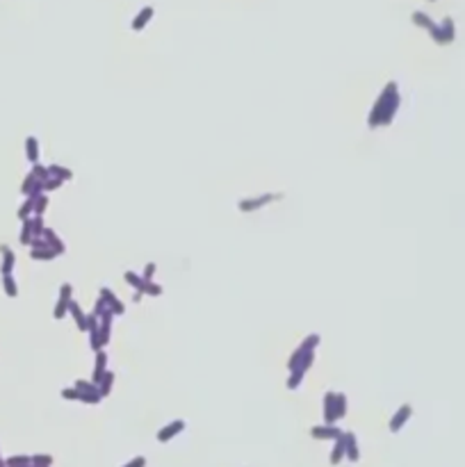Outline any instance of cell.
<instances>
[{
    "label": "cell",
    "mask_w": 465,
    "mask_h": 467,
    "mask_svg": "<svg viewBox=\"0 0 465 467\" xmlns=\"http://www.w3.org/2000/svg\"><path fill=\"white\" fill-rule=\"evenodd\" d=\"M397 107H399V87L397 82H388L383 89L379 98L374 101L370 117H367V123L370 128H379V125H388L397 114Z\"/></svg>",
    "instance_id": "cell-1"
},
{
    "label": "cell",
    "mask_w": 465,
    "mask_h": 467,
    "mask_svg": "<svg viewBox=\"0 0 465 467\" xmlns=\"http://www.w3.org/2000/svg\"><path fill=\"white\" fill-rule=\"evenodd\" d=\"M281 196L283 194H260L255 198H242L237 207H240V212H255V210H262L269 203L281 201Z\"/></svg>",
    "instance_id": "cell-2"
},
{
    "label": "cell",
    "mask_w": 465,
    "mask_h": 467,
    "mask_svg": "<svg viewBox=\"0 0 465 467\" xmlns=\"http://www.w3.org/2000/svg\"><path fill=\"white\" fill-rule=\"evenodd\" d=\"M100 299L105 301V306H107V310H112L114 312V317H119V314H124L126 312V308H124V303L117 299V294H114L110 287H100Z\"/></svg>",
    "instance_id": "cell-3"
},
{
    "label": "cell",
    "mask_w": 465,
    "mask_h": 467,
    "mask_svg": "<svg viewBox=\"0 0 465 467\" xmlns=\"http://www.w3.org/2000/svg\"><path fill=\"white\" fill-rule=\"evenodd\" d=\"M105 369H107V353H105V349H100V351H96V369H94V376H91V381H94L96 385H98L100 376L105 374Z\"/></svg>",
    "instance_id": "cell-4"
},
{
    "label": "cell",
    "mask_w": 465,
    "mask_h": 467,
    "mask_svg": "<svg viewBox=\"0 0 465 467\" xmlns=\"http://www.w3.org/2000/svg\"><path fill=\"white\" fill-rule=\"evenodd\" d=\"M124 280L130 285V287H132V290H137V292H141V294H144V285H146V280L141 278V273L130 272V269H128V272L124 273Z\"/></svg>",
    "instance_id": "cell-5"
},
{
    "label": "cell",
    "mask_w": 465,
    "mask_h": 467,
    "mask_svg": "<svg viewBox=\"0 0 465 467\" xmlns=\"http://www.w3.org/2000/svg\"><path fill=\"white\" fill-rule=\"evenodd\" d=\"M112 383H114V372L112 369H105V374L100 376V381H98V392L103 396H107L110 394V390H112Z\"/></svg>",
    "instance_id": "cell-6"
},
{
    "label": "cell",
    "mask_w": 465,
    "mask_h": 467,
    "mask_svg": "<svg viewBox=\"0 0 465 467\" xmlns=\"http://www.w3.org/2000/svg\"><path fill=\"white\" fill-rule=\"evenodd\" d=\"M151 16H153V7H144V9L137 14L135 21H132V30H135V32H139V30L144 28L148 21H151Z\"/></svg>",
    "instance_id": "cell-7"
},
{
    "label": "cell",
    "mask_w": 465,
    "mask_h": 467,
    "mask_svg": "<svg viewBox=\"0 0 465 467\" xmlns=\"http://www.w3.org/2000/svg\"><path fill=\"white\" fill-rule=\"evenodd\" d=\"M324 410H326V422H336V392H326L324 394Z\"/></svg>",
    "instance_id": "cell-8"
},
{
    "label": "cell",
    "mask_w": 465,
    "mask_h": 467,
    "mask_svg": "<svg viewBox=\"0 0 465 467\" xmlns=\"http://www.w3.org/2000/svg\"><path fill=\"white\" fill-rule=\"evenodd\" d=\"M408 415H411V406H401L399 413H395V417H392V424H390V428H392V431H397V428H399V426L408 420Z\"/></svg>",
    "instance_id": "cell-9"
},
{
    "label": "cell",
    "mask_w": 465,
    "mask_h": 467,
    "mask_svg": "<svg viewBox=\"0 0 465 467\" xmlns=\"http://www.w3.org/2000/svg\"><path fill=\"white\" fill-rule=\"evenodd\" d=\"M183 426H185L183 422H173V424H169L167 428H162V431H160L158 438H160V440H169V438H173V435H176L178 431H183Z\"/></svg>",
    "instance_id": "cell-10"
},
{
    "label": "cell",
    "mask_w": 465,
    "mask_h": 467,
    "mask_svg": "<svg viewBox=\"0 0 465 467\" xmlns=\"http://www.w3.org/2000/svg\"><path fill=\"white\" fill-rule=\"evenodd\" d=\"M30 255H32L35 260H53V258H57V253H55L50 246H46V248H35V251H32Z\"/></svg>",
    "instance_id": "cell-11"
},
{
    "label": "cell",
    "mask_w": 465,
    "mask_h": 467,
    "mask_svg": "<svg viewBox=\"0 0 465 467\" xmlns=\"http://www.w3.org/2000/svg\"><path fill=\"white\" fill-rule=\"evenodd\" d=\"M48 171L53 173L55 178H59V180H71V178H73V171H71V169H64V166H57V164H53Z\"/></svg>",
    "instance_id": "cell-12"
},
{
    "label": "cell",
    "mask_w": 465,
    "mask_h": 467,
    "mask_svg": "<svg viewBox=\"0 0 465 467\" xmlns=\"http://www.w3.org/2000/svg\"><path fill=\"white\" fill-rule=\"evenodd\" d=\"M312 435L315 438H333V435H340L336 428H329V426H315L312 428Z\"/></svg>",
    "instance_id": "cell-13"
},
{
    "label": "cell",
    "mask_w": 465,
    "mask_h": 467,
    "mask_svg": "<svg viewBox=\"0 0 465 467\" xmlns=\"http://www.w3.org/2000/svg\"><path fill=\"white\" fill-rule=\"evenodd\" d=\"M319 347V335L317 333H312V335H308L303 342H301V349L303 351H315Z\"/></svg>",
    "instance_id": "cell-14"
},
{
    "label": "cell",
    "mask_w": 465,
    "mask_h": 467,
    "mask_svg": "<svg viewBox=\"0 0 465 467\" xmlns=\"http://www.w3.org/2000/svg\"><path fill=\"white\" fill-rule=\"evenodd\" d=\"M303 376H306V374L296 372V369H295V372H290V376H288V388H290V390H296V388L301 385V381H303Z\"/></svg>",
    "instance_id": "cell-15"
},
{
    "label": "cell",
    "mask_w": 465,
    "mask_h": 467,
    "mask_svg": "<svg viewBox=\"0 0 465 467\" xmlns=\"http://www.w3.org/2000/svg\"><path fill=\"white\" fill-rule=\"evenodd\" d=\"M344 413H347V396L340 392V394H336V420L342 417Z\"/></svg>",
    "instance_id": "cell-16"
},
{
    "label": "cell",
    "mask_w": 465,
    "mask_h": 467,
    "mask_svg": "<svg viewBox=\"0 0 465 467\" xmlns=\"http://www.w3.org/2000/svg\"><path fill=\"white\" fill-rule=\"evenodd\" d=\"M66 312H69V301H66V299H59L57 308H55V319H64Z\"/></svg>",
    "instance_id": "cell-17"
},
{
    "label": "cell",
    "mask_w": 465,
    "mask_h": 467,
    "mask_svg": "<svg viewBox=\"0 0 465 467\" xmlns=\"http://www.w3.org/2000/svg\"><path fill=\"white\" fill-rule=\"evenodd\" d=\"M303 353H306V351H303V349H301V347H299V349H296L295 353L290 355V360H288V369H290V372H292V369H296V365H299V362H301V358H303Z\"/></svg>",
    "instance_id": "cell-18"
},
{
    "label": "cell",
    "mask_w": 465,
    "mask_h": 467,
    "mask_svg": "<svg viewBox=\"0 0 465 467\" xmlns=\"http://www.w3.org/2000/svg\"><path fill=\"white\" fill-rule=\"evenodd\" d=\"M144 294H148V296H160V294H162V285L153 283V280H148V283L144 285Z\"/></svg>",
    "instance_id": "cell-19"
},
{
    "label": "cell",
    "mask_w": 465,
    "mask_h": 467,
    "mask_svg": "<svg viewBox=\"0 0 465 467\" xmlns=\"http://www.w3.org/2000/svg\"><path fill=\"white\" fill-rule=\"evenodd\" d=\"M28 157L32 162H37V157H39V148H37V139H35V137H30V139H28Z\"/></svg>",
    "instance_id": "cell-20"
},
{
    "label": "cell",
    "mask_w": 465,
    "mask_h": 467,
    "mask_svg": "<svg viewBox=\"0 0 465 467\" xmlns=\"http://www.w3.org/2000/svg\"><path fill=\"white\" fill-rule=\"evenodd\" d=\"M155 272H158V265H155V262H148V265L144 267V272H141V278L148 283V280H153Z\"/></svg>",
    "instance_id": "cell-21"
},
{
    "label": "cell",
    "mask_w": 465,
    "mask_h": 467,
    "mask_svg": "<svg viewBox=\"0 0 465 467\" xmlns=\"http://www.w3.org/2000/svg\"><path fill=\"white\" fill-rule=\"evenodd\" d=\"M71 296H73V285H71V283H64L62 287H59V299H66V301H71Z\"/></svg>",
    "instance_id": "cell-22"
},
{
    "label": "cell",
    "mask_w": 465,
    "mask_h": 467,
    "mask_svg": "<svg viewBox=\"0 0 465 467\" xmlns=\"http://www.w3.org/2000/svg\"><path fill=\"white\" fill-rule=\"evenodd\" d=\"M62 183H64V180H59V178H46L43 190H57V187H62Z\"/></svg>",
    "instance_id": "cell-23"
},
{
    "label": "cell",
    "mask_w": 465,
    "mask_h": 467,
    "mask_svg": "<svg viewBox=\"0 0 465 467\" xmlns=\"http://www.w3.org/2000/svg\"><path fill=\"white\" fill-rule=\"evenodd\" d=\"M105 310H107L105 301H103V299L98 296V301H96V306H94V310H91V312H94L96 317H103V314H105Z\"/></svg>",
    "instance_id": "cell-24"
},
{
    "label": "cell",
    "mask_w": 465,
    "mask_h": 467,
    "mask_svg": "<svg viewBox=\"0 0 465 467\" xmlns=\"http://www.w3.org/2000/svg\"><path fill=\"white\" fill-rule=\"evenodd\" d=\"M62 394H64L66 399H78V401H80V390H78V388H71V390L66 388V390H62Z\"/></svg>",
    "instance_id": "cell-25"
}]
</instances>
